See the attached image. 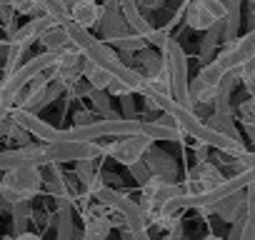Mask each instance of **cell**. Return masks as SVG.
I'll return each instance as SVG.
<instances>
[{"mask_svg":"<svg viewBox=\"0 0 255 240\" xmlns=\"http://www.w3.org/2000/svg\"><path fill=\"white\" fill-rule=\"evenodd\" d=\"M143 160H145L150 175H158V178H165V180H175L178 163H175V158L170 153H165V150H160V148H155L150 143L145 148V153H143Z\"/></svg>","mask_w":255,"mask_h":240,"instance_id":"cell-10","label":"cell"},{"mask_svg":"<svg viewBox=\"0 0 255 240\" xmlns=\"http://www.w3.org/2000/svg\"><path fill=\"white\" fill-rule=\"evenodd\" d=\"M65 8H68V15L75 25L90 30L98 25V18H100V5L95 0H63Z\"/></svg>","mask_w":255,"mask_h":240,"instance_id":"cell-11","label":"cell"},{"mask_svg":"<svg viewBox=\"0 0 255 240\" xmlns=\"http://www.w3.org/2000/svg\"><path fill=\"white\" fill-rule=\"evenodd\" d=\"M105 93H108L110 98H123V95H128V93H133V90L128 88V85H125L123 80H118V78H110V83H108Z\"/></svg>","mask_w":255,"mask_h":240,"instance_id":"cell-31","label":"cell"},{"mask_svg":"<svg viewBox=\"0 0 255 240\" xmlns=\"http://www.w3.org/2000/svg\"><path fill=\"white\" fill-rule=\"evenodd\" d=\"M10 213H13V228H15V235L25 233V230H28V218L33 215V210H30V200L10 203Z\"/></svg>","mask_w":255,"mask_h":240,"instance_id":"cell-21","label":"cell"},{"mask_svg":"<svg viewBox=\"0 0 255 240\" xmlns=\"http://www.w3.org/2000/svg\"><path fill=\"white\" fill-rule=\"evenodd\" d=\"M163 3L165 0H135V5L140 8V13L143 10H158V8H163Z\"/></svg>","mask_w":255,"mask_h":240,"instance_id":"cell-33","label":"cell"},{"mask_svg":"<svg viewBox=\"0 0 255 240\" xmlns=\"http://www.w3.org/2000/svg\"><path fill=\"white\" fill-rule=\"evenodd\" d=\"M118 50H125V53H138V50H143V48H148V40L143 38V35H138V33H125V35H120V38H113L110 40Z\"/></svg>","mask_w":255,"mask_h":240,"instance_id":"cell-22","label":"cell"},{"mask_svg":"<svg viewBox=\"0 0 255 240\" xmlns=\"http://www.w3.org/2000/svg\"><path fill=\"white\" fill-rule=\"evenodd\" d=\"M203 33H205V35H203L200 53H198V58H200V65L210 63V60L215 58V50H218V45L223 43V18H218V20H215L210 28H205Z\"/></svg>","mask_w":255,"mask_h":240,"instance_id":"cell-14","label":"cell"},{"mask_svg":"<svg viewBox=\"0 0 255 240\" xmlns=\"http://www.w3.org/2000/svg\"><path fill=\"white\" fill-rule=\"evenodd\" d=\"M250 200H253V193H250V185L243 188V190H235L225 198H220L215 205H213V213L225 220V223H233L238 218H245L250 215Z\"/></svg>","mask_w":255,"mask_h":240,"instance_id":"cell-7","label":"cell"},{"mask_svg":"<svg viewBox=\"0 0 255 240\" xmlns=\"http://www.w3.org/2000/svg\"><path fill=\"white\" fill-rule=\"evenodd\" d=\"M120 103H123V115H120V118H125V120H138V110H135V93L123 95V98H120Z\"/></svg>","mask_w":255,"mask_h":240,"instance_id":"cell-30","label":"cell"},{"mask_svg":"<svg viewBox=\"0 0 255 240\" xmlns=\"http://www.w3.org/2000/svg\"><path fill=\"white\" fill-rule=\"evenodd\" d=\"M195 158H198V163H203V160H208V145H203V143H198V148H195Z\"/></svg>","mask_w":255,"mask_h":240,"instance_id":"cell-34","label":"cell"},{"mask_svg":"<svg viewBox=\"0 0 255 240\" xmlns=\"http://www.w3.org/2000/svg\"><path fill=\"white\" fill-rule=\"evenodd\" d=\"M53 23H55V20H53L50 15H43V13L33 15V20H28L23 28H15V30H13V35H10V45L30 48V45L38 40V35H40L48 25H53Z\"/></svg>","mask_w":255,"mask_h":240,"instance_id":"cell-12","label":"cell"},{"mask_svg":"<svg viewBox=\"0 0 255 240\" xmlns=\"http://www.w3.org/2000/svg\"><path fill=\"white\" fill-rule=\"evenodd\" d=\"M110 230H113V218H108L105 213L85 215V228H83L85 240H108Z\"/></svg>","mask_w":255,"mask_h":240,"instance_id":"cell-16","label":"cell"},{"mask_svg":"<svg viewBox=\"0 0 255 240\" xmlns=\"http://www.w3.org/2000/svg\"><path fill=\"white\" fill-rule=\"evenodd\" d=\"M163 240H183V233H168Z\"/></svg>","mask_w":255,"mask_h":240,"instance_id":"cell-37","label":"cell"},{"mask_svg":"<svg viewBox=\"0 0 255 240\" xmlns=\"http://www.w3.org/2000/svg\"><path fill=\"white\" fill-rule=\"evenodd\" d=\"M43 170L38 165H18L5 170L3 180H0V195L8 203H18V200H33L40 188H43Z\"/></svg>","mask_w":255,"mask_h":240,"instance_id":"cell-1","label":"cell"},{"mask_svg":"<svg viewBox=\"0 0 255 240\" xmlns=\"http://www.w3.org/2000/svg\"><path fill=\"white\" fill-rule=\"evenodd\" d=\"M128 235H130V240H153L150 233H148V228L145 230H138V233H128Z\"/></svg>","mask_w":255,"mask_h":240,"instance_id":"cell-35","label":"cell"},{"mask_svg":"<svg viewBox=\"0 0 255 240\" xmlns=\"http://www.w3.org/2000/svg\"><path fill=\"white\" fill-rule=\"evenodd\" d=\"M205 123H208L213 130H218V133H223V135H228V138H233V140H243V138H240V130H238V125H235L233 113H213Z\"/></svg>","mask_w":255,"mask_h":240,"instance_id":"cell-18","label":"cell"},{"mask_svg":"<svg viewBox=\"0 0 255 240\" xmlns=\"http://www.w3.org/2000/svg\"><path fill=\"white\" fill-rule=\"evenodd\" d=\"M238 80L245 85L248 95L255 93V58H253V60H245V63L238 68Z\"/></svg>","mask_w":255,"mask_h":240,"instance_id":"cell-26","label":"cell"},{"mask_svg":"<svg viewBox=\"0 0 255 240\" xmlns=\"http://www.w3.org/2000/svg\"><path fill=\"white\" fill-rule=\"evenodd\" d=\"M35 5H38V13H43V15H50L55 23H68L70 20V15H68V8H65V3L63 0H35Z\"/></svg>","mask_w":255,"mask_h":240,"instance_id":"cell-20","label":"cell"},{"mask_svg":"<svg viewBox=\"0 0 255 240\" xmlns=\"http://www.w3.org/2000/svg\"><path fill=\"white\" fill-rule=\"evenodd\" d=\"M100 153V145L95 140H60V143H45V165H60V163H78V160H95Z\"/></svg>","mask_w":255,"mask_h":240,"instance_id":"cell-3","label":"cell"},{"mask_svg":"<svg viewBox=\"0 0 255 240\" xmlns=\"http://www.w3.org/2000/svg\"><path fill=\"white\" fill-rule=\"evenodd\" d=\"M205 240H223V238H218V235H208Z\"/></svg>","mask_w":255,"mask_h":240,"instance_id":"cell-38","label":"cell"},{"mask_svg":"<svg viewBox=\"0 0 255 240\" xmlns=\"http://www.w3.org/2000/svg\"><path fill=\"white\" fill-rule=\"evenodd\" d=\"M98 28H100V35L103 40H113V38H120L125 33H130V28H128L120 8L115 0H103V5H100V18H98Z\"/></svg>","mask_w":255,"mask_h":240,"instance_id":"cell-8","label":"cell"},{"mask_svg":"<svg viewBox=\"0 0 255 240\" xmlns=\"http://www.w3.org/2000/svg\"><path fill=\"white\" fill-rule=\"evenodd\" d=\"M8 118L13 120L15 125H20L28 135H35V140H43V143H60V140H73L68 130H60L45 120L38 118V113H28L23 108H13L8 113Z\"/></svg>","mask_w":255,"mask_h":240,"instance_id":"cell-4","label":"cell"},{"mask_svg":"<svg viewBox=\"0 0 255 240\" xmlns=\"http://www.w3.org/2000/svg\"><path fill=\"white\" fill-rule=\"evenodd\" d=\"M93 120H95V113L93 110H75L73 125H88V123H93Z\"/></svg>","mask_w":255,"mask_h":240,"instance_id":"cell-32","label":"cell"},{"mask_svg":"<svg viewBox=\"0 0 255 240\" xmlns=\"http://www.w3.org/2000/svg\"><path fill=\"white\" fill-rule=\"evenodd\" d=\"M220 75H223V70L215 65V60L205 63V65L200 68V73H198V78H200L208 88H215V85H218V80H220Z\"/></svg>","mask_w":255,"mask_h":240,"instance_id":"cell-28","label":"cell"},{"mask_svg":"<svg viewBox=\"0 0 255 240\" xmlns=\"http://www.w3.org/2000/svg\"><path fill=\"white\" fill-rule=\"evenodd\" d=\"M153 140L145 135V133H130V135H120V140H113L108 145H100V153L108 155L110 160L115 163H123V165H130L135 163L138 158H143L145 148L150 145Z\"/></svg>","mask_w":255,"mask_h":240,"instance_id":"cell-5","label":"cell"},{"mask_svg":"<svg viewBox=\"0 0 255 240\" xmlns=\"http://www.w3.org/2000/svg\"><path fill=\"white\" fill-rule=\"evenodd\" d=\"M38 43H40L45 50H50V53H60V50H68V48L73 45L70 38H68V33H65V28H63L60 23L48 25V28L38 35Z\"/></svg>","mask_w":255,"mask_h":240,"instance_id":"cell-15","label":"cell"},{"mask_svg":"<svg viewBox=\"0 0 255 240\" xmlns=\"http://www.w3.org/2000/svg\"><path fill=\"white\" fill-rule=\"evenodd\" d=\"M223 170L208 160L198 163L195 168H190L188 173V183H185V193H203V190H210L215 188L220 180H223Z\"/></svg>","mask_w":255,"mask_h":240,"instance_id":"cell-9","label":"cell"},{"mask_svg":"<svg viewBox=\"0 0 255 240\" xmlns=\"http://www.w3.org/2000/svg\"><path fill=\"white\" fill-rule=\"evenodd\" d=\"M80 75L90 83L93 90H105L108 83H110V78H113L105 68H100L98 63H93V60H88V58H85V63H83V73H80Z\"/></svg>","mask_w":255,"mask_h":240,"instance_id":"cell-19","label":"cell"},{"mask_svg":"<svg viewBox=\"0 0 255 240\" xmlns=\"http://www.w3.org/2000/svg\"><path fill=\"white\" fill-rule=\"evenodd\" d=\"M140 133H145L150 140H173V143H180L183 138H188L178 125H163L158 120H140Z\"/></svg>","mask_w":255,"mask_h":240,"instance_id":"cell-13","label":"cell"},{"mask_svg":"<svg viewBox=\"0 0 255 240\" xmlns=\"http://www.w3.org/2000/svg\"><path fill=\"white\" fill-rule=\"evenodd\" d=\"M55 235H58V240H70L73 238V208L70 205H60Z\"/></svg>","mask_w":255,"mask_h":240,"instance_id":"cell-24","label":"cell"},{"mask_svg":"<svg viewBox=\"0 0 255 240\" xmlns=\"http://www.w3.org/2000/svg\"><path fill=\"white\" fill-rule=\"evenodd\" d=\"M90 90H93V88H90V83H88L83 75H78L75 80H70V83L65 85V93H68L70 98H75V100L88 98V95H90Z\"/></svg>","mask_w":255,"mask_h":240,"instance_id":"cell-27","label":"cell"},{"mask_svg":"<svg viewBox=\"0 0 255 240\" xmlns=\"http://www.w3.org/2000/svg\"><path fill=\"white\" fill-rule=\"evenodd\" d=\"M253 58H255V30H248L245 35H238L233 43H228L225 50H220L213 60L223 73H228V70H235L245 60H253Z\"/></svg>","mask_w":255,"mask_h":240,"instance_id":"cell-6","label":"cell"},{"mask_svg":"<svg viewBox=\"0 0 255 240\" xmlns=\"http://www.w3.org/2000/svg\"><path fill=\"white\" fill-rule=\"evenodd\" d=\"M93 100V113H98L100 118H113L118 113H113V105H110V95L105 90H90L88 95Z\"/></svg>","mask_w":255,"mask_h":240,"instance_id":"cell-25","label":"cell"},{"mask_svg":"<svg viewBox=\"0 0 255 240\" xmlns=\"http://www.w3.org/2000/svg\"><path fill=\"white\" fill-rule=\"evenodd\" d=\"M128 170H130V175H133V180H135L138 185H143V183L150 178V170H148V165H145L143 158H138L135 163H130V165H128Z\"/></svg>","mask_w":255,"mask_h":240,"instance_id":"cell-29","label":"cell"},{"mask_svg":"<svg viewBox=\"0 0 255 240\" xmlns=\"http://www.w3.org/2000/svg\"><path fill=\"white\" fill-rule=\"evenodd\" d=\"M238 115H240V123L245 128V135L250 140H255V100L253 98L243 100L240 108H238Z\"/></svg>","mask_w":255,"mask_h":240,"instance_id":"cell-23","label":"cell"},{"mask_svg":"<svg viewBox=\"0 0 255 240\" xmlns=\"http://www.w3.org/2000/svg\"><path fill=\"white\" fill-rule=\"evenodd\" d=\"M8 240H43L40 235H35V233H20V235H15V238H8Z\"/></svg>","mask_w":255,"mask_h":240,"instance_id":"cell-36","label":"cell"},{"mask_svg":"<svg viewBox=\"0 0 255 240\" xmlns=\"http://www.w3.org/2000/svg\"><path fill=\"white\" fill-rule=\"evenodd\" d=\"M215 20L218 18H213V13L205 5H200L198 0H188V3H185V23H188L190 30H205Z\"/></svg>","mask_w":255,"mask_h":240,"instance_id":"cell-17","label":"cell"},{"mask_svg":"<svg viewBox=\"0 0 255 240\" xmlns=\"http://www.w3.org/2000/svg\"><path fill=\"white\" fill-rule=\"evenodd\" d=\"M160 53H163V60H165V70H168L170 98L175 103H180L183 108L193 110L190 108V100H188V80L190 78H188V58H185L183 45L175 38H168Z\"/></svg>","mask_w":255,"mask_h":240,"instance_id":"cell-2","label":"cell"}]
</instances>
